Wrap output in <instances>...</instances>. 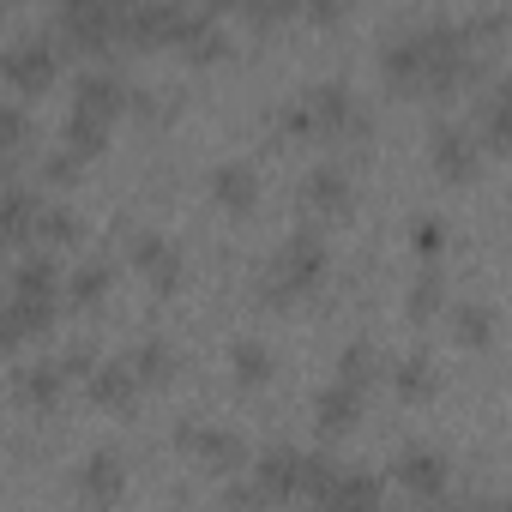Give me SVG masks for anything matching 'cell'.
<instances>
[{
    "label": "cell",
    "instance_id": "obj_1",
    "mask_svg": "<svg viewBox=\"0 0 512 512\" xmlns=\"http://www.w3.org/2000/svg\"><path fill=\"white\" fill-rule=\"evenodd\" d=\"M470 37H476V31H470V25H452V19L404 25V31L386 37L380 73H386V85L404 91V97H416V91L446 97V91H458V85L476 79V43H470Z\"/></svg>",
    "mask_w": 512,
    "mask_h": 512
},
{
    "label": "cell",
    "instance_id": "obj_2",
    "mask_svg": "<svg viewBox=\"0 0 512 512\" xmlns=\"http://www.w3.org/2000/svg\"><path fill=\"white\" fill-rule=\"evenodd\" d=\"M326 235L308 223V229H296L278 253H272V266L260 272V302H290V296H302V290H320V278H326Z\"/></svg>",
    "mask_w": 512,
    "mask_h": 512
},
{
    "label": "cell",
    "instance_id": "obj_3",
    "mask_svg": "<svg viewBox=\"0 0 512 512\" xmlns=\"http://www.w3.org/2000/svg\"><path fill=\"white\" fill-rule=\"evenodd\" d=\"M296 103H302V115H308V139H362V133L374 127L368 103H362L344 79H320V85H308Z\"/></svg>",
    "mask_w": 512,
    "mask_h": 512
},
{
    "label": "cell",
    "instance_id": "obj_4",
    "mask_svg": "<svg viewBox=\"0 0 512 512\" xmlns=\"http://www.w3.org/2000/svg\"><path fill=\"white\" fill-rule=\"evenodd\" d=\"M0 73H7V85H19V91L55 85V73H61V43H55V31H19L7 49H0Z\"/></svg>",
    "mask_w": 512,
    "mask_h": 512
},
{
    "label": "cell",
    "instance_id": "obj_5",
    "mask_svg": "<svg viewBox=\"0 0 512 512\" xmlns=\"http://www.w3.org/2000/svg\"><path fill=\"white\" fill-rule=\"evenodd\" d=\"M428 157H434V169H440L446 181H476L488 151H482V139H476L470 121H434V133H428Z\"/></svg>",
    "mask_w": 512,
    "mask_h": 512
},
{
    "label": "cell",
    "instance_id": "obj_6",
    "mask_svg": "<svg viewBox=\"0 0 512 512\" xmlns=\"http://www.w3.org/2000/svg\"><path fill=\"white\" fill-rule=\"evenodd\" d=\"M350 205H356V187H350V169L344 163H314L308 175H302V211L308 217H320V223H332V217H350Z\"/></svg>",
    "mask_w": 512,
    "mask_h": 512
},
{
    "label": "cell",
    "instance_id": "obj_7",
    "mask_svg": "<svg viewBox=\"0 0 512 512\" xmlns=\"http://www.w3.org/2000/svg\"><path fill=\"white\" fill-rule=\"evenodd\" d=\"M115 13L109 0H67V7L55 13V43H79V49H103L115 43Z\"/></svg>",
    "mask_w": 512,
    "mask_h": 512
},
{
    "label": "cell",
    "instance_id": "obj_8",
    "mask_svg": "<svg viewBox=\"0 0 512 512\" xmlns=\"http://www.w3.org/2000/svg\"><path fill=\"white\" fill-rule=\"evenodd\" d=\"M127 260H133V272H145L151 278V290L157 296H175L181 290V247L169 241V235H157V229H139L133 235V247H127Z\"/></svg>",
    "mask_w": 512,
    "mask_h": 512
},
{
    "label": "cell",
    "instance_id": "obj_9",
    "mask_svg": "<svg viewBox=\"0 0 512 512\" xmlns=\"http://www.w3.org/2000/svg\"><path fill=\"white\" fill-rule=\"evenodd\" d=\"M127 97H133V85H127L121 73L91 67V73H79V85H73V115H91V121L115 127V115L127 109Z\"/></svg>",
    "mask_w": 512,
    "mask_h": 512
},
{
    "label": "cell",
    "instance_id": "obj_10",
    "mask_svg": "<svg viewBox=\"0 0 512 512\" xmlns=\"http://www.w3.org/2000/svg\"><path fill=\"white\" fill-rule=\"evenodd\" d=\"M61 302H31V296H7L0 302V350H19L31 338H43L55 326Z\"/></svg>",
    "mask_w": 512,
    "mask_h": 512
},
{
    "label": "cell",
    "instance_id": "obj_11",
    "mask_svg": "<svg viewBox=\"0 0 512 512\" xmlns=\"http://www.w3.org/2000/svg\"><path fill=\"white\" fill-rule=\"evenodd\" d=\"M175 440H181L193 458H205L211 470H235V464L247 458L241 434H235V428H217V422H181V428H175Z\"/></svg>",
    "mask_w": 512,
    "mask_h": 512
},
{
    "label": "cell",
    "instance_id": "obj_12",
    "mask_svg": "<svg viewBox=\"0 0 512 512\" xmlns=\"http://www.w3.org/2000/svg\"><path fill=\"white\" fill-rule=\"evenodd\" d=\"M73 482H79V494H85V500L109 506V500L127 488V458H121L115 446H97V452H85V464L73 470Z\"/></svg>",
    "mask_w": 512,
    "mask_h": 512
},
{
    "label": "cell",
    "instance_id": "obj_13",
    "mask_svg": "<svg viewBox=\"0 0 512 512\" xmlns=\"http://www.w3.org/2000/svg\"><path fill=\"white\" fill-rule=\"evenodd\" d=\"M247 482L266 494V506L284 500V494H296V482H302V452H296V446H266L260 458H253V476H247Z\"/></svg>",
    "mask_w": 512,
    "mask_h": 512
},
{
    "label": "cell",
    "instance_id": "obj_14",
    "mask_svg": "<svg viewBox=\"0 0 512 512\" xmlns=\"http://www.w3.org/2000/svg\"><path fill=\"white\" fill-rule=\"evenodd\" d=\"M43 205H49V193H37V187H25V181L0 187V235H7V241H37Z\"/></svg>",
    "mask_w": 512,
    "mask_h": 512
},
{
    "label": "cell",
    "instance_id": "obj_15",
    "mask_svg": "<svg viewBox=\"0 0 512 512\" xmlns=\"http://www.w3.org/2000/svg\"><path fill=\"white\" fill-rule=\"evenodd\" d=\"M211 199L223 211H253V199H260V169H253L247 157H223L211 169Z\"/></svg>",
    "mask_w": 512,
    "mask_h": 512
},
{
    "label": "cell",
    "instance_id": "obj_16",
    "mask_svg": "<svg viewBox=\"0 0 512 512\" xmlns=\"http://www.w3.org/2000/svg\"><path fill=\"white\" fill-rule=\"evenodd\" d=\"M356 422H362V392H356V386L332 380V386L314 392V428H320V434H350Z\"/></svg>",
    "mask_w": 512,
    "mask_h": 512
},
{
    "label": "cell",
    "instance_id": "obj_17",
    "mask_svg": "<svg viewBox=\"0 0 512 512\" xmlns=\"http://www.w3.org/2000/svg\"><path fill=\"white\" fill-rule=\"evenodd\" d=\"M446 476H452L446 452H434V446H404V452H398V482H404L410 494H440Z\"/></svg>",
    "mask_w": 512,
    "mask_h": 512
},
{
    "label": "cell",
    "instance_id": "obj_18",
    "mask_svg": "<svg viewBox=\"0 0 512 512\" xmlns=\"http://www.w3.org/2000/svg\"><path fill=\"white\" fill-rule=\"evenodd\" d=\"M61 392H67L61 362H37V368H19V374H13V398H19L25 410H55Z\"/></svg>",
    "mask_w": 512,
    "mask_h": 512
},
{
    "label": "cell",
    "instance_id": "obj_19",
    "mask_svg": "<svg viewBox=\"0 0 512 512\" xmlns=\"http://www.w3.org/2000/svg\"><path fill=\"white\" fill-rule=\"evenodd\" d=\"M476 139L482 151H506V127H512V85H488L482 103H476Z\"/></svg>",
    "mask_w": 512,
    "mask_h": 512
},
{
    "label": "cell",
    "instance_id": "obj_20",
    "mask_svg": "<svg viewBox=\"0 0 512 512\" xmlns=\"http://www.w3.org/2000/svg\"><path fill=\"white\" fill-rule=\"evenodd\" d=\"M85 386H91V398H97L103 410H127V404L139 398V380H133V368H127V362H97Z\"/></svg>",
    "mask_w": 512,
    "mask_h": 512
},
{
    "label": "cell",
    "instance_id": "obj_21",
    "mask_svg": "<svg viewBox=\"0 0 512 512\" xmlns=\"http://www.w3.org/2000/svg\"><path fill=\"white\" fill-rule=\"evenodd\" d=\"M121 362L133 368L139 386H163V380H175V350H169V338H139L133 356H121Z\"/></svg>",
    "mask_w": 512,
    "mask_h": 512
},
{
    "label": "cell",
    "instance_id": "obj_22",
    "mask_svg": "<svg viewBox=\"0 0 512 512\" xmlns=\"http://www.w3.org/2000/svg\"><path fill=\"white\" fill-rule=\"evenodd\" d=\"M13 296H31V302H61V272L49 253H31V260H19L13 272Z\"/></svg>",
    "mask_w": 512,
    "mask_h": 512
},
{
    "label": "cell",
    "instance_id": "obj_23",
    "mask_svg": "<svg viewBox=\"0 0 512 512\" xmlns=\"http://www.w3.org/2000/svg\"><path fill=\"white\" fill-rule=\"evenodd\" d=\"M229 368H235L241 386H266V380L278 374V356H272L260 338H235V344H229Z\"/></svg>",
    "mask_w": 512,
    "mask_h": 512
},
{
    "label": "cell",
    "instance_id": "obj_24",
    "mask_svg": "<svg viewBox=\"0 0 512 512\" xmlns=\"http://www.w3.org/2000/svg\"><path fill=\"white\" fill-rule=\"evenodd\" d=\"M109 284H115V266H109V260H79L73 278H67V296H73L79 308H91V302L109 296Z\"/></svg>",
    "mask_w": 512,
    "mask_h": 512
},
{
    "label": "cell",
    "instance_id": "obj_25",
    "mask_svg": "<svg viewBox=\"0 0 512 512\" xmlns=\"http://www.w3.org/2000/svg\"><path fill=\"white\" fill-rule=\"evenodd\" d=\"M374 374H380V350H374L368 338H350V344H344V356H338V380H344V386H356V392H368V386H374Z\"/></svg>",
    "mask_w": 512,
    "mask_h": 512
},
{
    "label": "cell",
    "instance_id": "obj_26",
    "mask_svg": "<svg viewBox=\"0 0 512 512\" xmlns=\"http://www.w3.org/2000/svg\"><path fill=\"white\" fill-rule=\"evenodd\" d=\"M452 320H458V338H464L470 350H488V344H494V308H488V302H464Z\"/></svg>",
    "mask_w": 512,
    "mask_h": 512
},
{
    "label": "cell",
    "instance_id": "obj_27",
    "mask_svg": "<svg viewBox=\"0 0 512 512\" xmlns=\"http://www.w3.org/2000/svg\"><path fill=\"white\" fill-rule=\"evenodd\" d=\"M392 386H398V398H428L434 392V362L416 350V356H404L398 368H392Z\"/></svg>",
    "mask_w": 512,
    "mask_h": 512
},
{
    "label": "cell",
    "instance_id": "obj_28",
    "mask_svg": "<svg viewBox=\"0 0 512 512\" xmlns=\"http://www.w3.org/2000/svg\"><path fill=\"white\" fill-rule=\"evenodd\" d=\"M73 235H79V217H73L67 205H55V199H49V205H43V217H37V241H73Z\"/></svg>",
    "mask_w": 512,
    "mask_h": 512
},
{
    "label": "cell",
    "instance_id": "obj_29",
    "mask_svg": "<svg viewBox=\"0 0 512 512\" xmlns=\"http://www.w3.org/2000/svg\"><path fill=\"white\" fill-rule=\"evenodd\" d=\"M404 308H410V320H428V314L440 308V278H434V272H422V278L410 284V296H404Z\"/></svg>",
    "mask_w": 512,
    "mask_h": 512
},
{
    "label": "cell",
    "instance_id": "obj_30",
    "mask_svg": "<svg viewBox=\"0 0 512 512\" xmlns=\"http://www.w3.org/2000/svg\"><path fill=\"white\" fill-rule=\"evenodd\" d=\"M25 133H31V127H25V109H19V103H0V157L19 151Z\"/></svg>",
    "mask_w": 512,
    "mask_h": 512
},
{
    "label": "cell",
    "instance_id": "obj_31",
    "mask_svg": "<svg viewBox=\"0 0 512 512\" xmlns=\"http://www.w3.org/2000/svg\"><path fill=\"white\" fill-rule=\"evenodd\" d=\"M440 235H446V229H440V217H416V223H410V241L428 253V260L440 253Z\"/></svg>",
    "mask_w": 512,
    "mask_h": 512
},
{
    "label": "cell",
    "instance_id": "obj_32",
    "mask_svg": "<svg viewBox=\"0 0 512 512\" xmlns=\"http://www.w3.org/2000/svg\"><path fill=\"white\" fill-rule=\"evenodd\" d=\"M223 506H235V512H260V506H266V494L253 488V482H235V488L223 494Z\"/></svg>",
    "mask_w": 512,
    "mask_h": 512
},
{
    "label": "cell",
    "instance_id": "obj_33",
    "mask_svg": "<svg viewBox=\"0 0 512 512\" xmlns=\"http://www.w3.org/2000/svg\"><path fill=\"white\" fill-rule=\"evenodd\" d=\"M73 175H79V163H73L67 151H49V157H43V181H73Z\"/></svg>",
    "mask_w": 512,
    "mask_h": 512
},
{
    "label": "cell",
    "instance_id": "obj_34",
    "mask_svg": "<svg viewBox=\"0 0 512 512\" xmlns=\"http://www.w3.org/2000/svg\"><path fill=\"white\" fill-rule=\"evenodd\" d=\"M434 512H500L494 500H464V506H434Z\"/></svg>",
    "mask_w": 512,
    "mask_h": 512
},
{
    "label": "cell",
    "instance_id": "obj_35",
    "mask_svg": "<svg viewBox=\"0 0 512 512\" xmlns=\"http://www.w3.org/2000/svg\"><path fill=\"white\" fill-rule=\"evenodd\" d=\"M79 512H103V506H79Z\"/></svg>",
    "mask_w": 512,
    "mask_h": 512
},
{
    "label": "cell",
    "instance_id": "obj_36",
    "mask_svg": "<svg viewBox=\"0 0 512 512\" xmlns=\"http://www.w3.org/2000/svg\"><path fill=\"white\" fill-rule=\"evenodd\" d=\"M380 512H386V506H380Z\"/></svg>",
    "mask_w": 512,
    "mask_h": 512
}]
</instances>
